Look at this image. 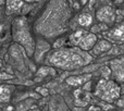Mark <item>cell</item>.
Masks as SVG:
<instances>
[{"mask_svg":"<svg viewBox=\"0 0 124 111\" xmlns=\"http://www.w3.org/2000/svg\"><path fill=\"white\" fill-rule=\"evenodd\" d=\"M72 11L66 0H49L34 24V32L44 38H54L68 31Z\"/></svg>","mask_w":124,"mask_h":111,"instance_id":"cell-1","label":"cell"},{"mask_svg":"<svg viewBox=\"0 0 124 111\" xmlns=\"http://www.w3.org/2000/svg\"><path fill=\"white\" fill-rule=\"evenodd\" d=\"M93 60L94 57L89 54V51L82 50L74 46L71 47L63 46L52 50L47 56L46 62L50 66L64 71H70L88 65L93 62Z\"/></svg>","mask_w":124,"mask_h":111,"instance_id":"cell-2","label":"cell"},{"mask_svg":"<svg viewBox=\"0 0 124 111\" xmlns=\"http://www.w3.org/2000/svg\"><path fill=\"white\" fill-rule=\"evenodd\" d=\"M11 35L14 43L20 45L25 50L27 56H33L35 50V40L32 34L30 24L25 16H19L13 20L11 24Z\"/></svg>","mask_w":124,"mask_h":111,"instance_id":"cell-3","label":"cell"},{"mask_svg":"<svg viewBox=\"0 0 124 111\" xmlns=\"http://www.w3.org/2000/svg\"><path fill=\"white\" fill-rule=\"evenodd\" d=\"M95 96L108 103L116 101L121 96V86L116 81L101 79L95 86Z\"/></svg>","mask_w":124,"mask_h":111,"instance_id":"cell-4","label":"cell"},{"mask_svg":"<svg viewBox=\"0 0 124 111\" xmlns=\"http://www.w3.org/2000/svg\"><path fill=\"white\" fill-rule=\"evenodd\" d=\"M97 40V35L87 30H76L68 38V43L70 46L78 47L79 49L85 51H90Z\"/></svg>","mask_w":124,"mask_h":111,"instance_id":"cell-5","label":"cell"},{"mask_svg":"<svg viewBox=\"0 0 124 111\" xmlns=\"http://www.w3.org/2000/svg\"><path fill=\"white\" fill-rule=\"evenodd\" d=\"M116 11L110 6H103L99 8L96 12V17L100 23H103L106 25H111L116 22Z\"/></svg>","mask_w":124,"mask_h":111,"instance_id":"cell-6","label":"cell"},{"mask_svg":"<svg viewBox=\"0 0 124 111\" xmlns=\"http://www.w3.org/2000/svg\"><path fill=\"white\" fill-rule=\"evenodd\" d=\"M105 38L112 43H124V23L116 24V26L105 32Z\"/></svg>","mask_w":124,"mask_h":111,"instance_id":"cell-7","label":"cell"},{"mask_svg":"<svg viewBox=\"0 0 124 111\" xmlns=\"http://www.w3.org/2000/svg\"><path fill=\"white\" fill-rule=\"evenodd\" d=\"M50 50V45L46 38L44 37H39L36 39V44H35V50H34V59L36 62H41L45 58V54H47Z\"/></svg>","mask_w":124,"mask_h":111,"instance_id":"cell-8","label":"cell"},{"mask_svg":"<svg viewBox=\"0 0 124 111\" xmlns=\"http://www.w3.org/2000/svg\"><path fill=\"white\" fill-rule=\"evenodd\" d=\"M112 48V44L111 41H109L108 39H98L96 41V44L94 45V47L92 48V55L93 57L94 56H99V55H102L105 52L109 51L110 49Z\"/></svg>","mask_w":124,"mask_h":111,"instance_id":"cell-9","label":"cell"},{"mask_svg":"<svg viewBox=\"0 0 124 111\" xmlns=\"http://www.w3.org/2000/svg\"><path fill=\"white\" fill-rule=\"evenodd\" d=\"M24 0H6V14L12 15L21 12L24 7Z\"/></svg>","mask_w":124,"mask_h":111,"instance_id":"cell-10","label":"cell"},{"mask_svg":"<svg viewBox=\"0 0 124 111\" xmlns=\"http://www.w3.org/2000/svg\"><path fill=\"white\" fill-rule=\"evenodd\" d=\"M111 72H113V75L119 81H124V59H116L111 61L110 64Z\"/></svg>","mask_w":124,"mask_h":111,"instance_id":"cell-11","label":"cell"},{"mask_svg":"<svg viewBox=\"0 0 124 111\" xmlns=\"http://www.w3.org/2000/svg\"><path fill=\"white\" fill-rule=\"evenodd\" d=\"M14 87L8 84H0V103H7L11 100Z\"/></svg>","mask_w":124,"mask_h":111,"instance_id":"cell-12","label":"cell"},{"mask_svg":"<svg viewBox=\"0 0 124 111\" xmlns=\"http://www.w3.org/2000/svg\"><path fill=\"white\" fill-rule=\"evenodd\" d=\"M92 75L90 74H86V75H75V76H71L69 79H66V83L71 86H82L85 83H87L90 79Z\"/></svg>","mask_w":124,"mask_h":111,"instance_id":"cell-13","label":"cell"},{"mask_svg":"<svg viewBox=\"0 0 124 111\" xmlns=\"http://www.w3.org/2000/svg\"><path fill=\"white\" fill-rule=\"evenodd\" d=\"M93 22H94L93 15L89 12H83L77 16V24L81 25L82 27H85V28L89 27V26H92Z\"/></svg>","mask_w":124,"mask_h":111,"instance_id":"cell-14","label":"cell"},{"mask_svg":"<svg viewBox=\"0 0 124 111\" xmlns=\"http://www.w3.org/2000/svg\"><path fill=\"white\" fill-rule=\"evenodd\" d=\"M107 30H108V25H106V24L100 23V22H99L98 25L93 26L92 30H90V32H93L95 34V33H99V32H102V31H105V32H106Z\"/></svg>","mask_w":124,"mask_h":111,"instance_id":"cell-15","label":"cell"},{"mask_svg":"<svg viewBox=\"0 0 124 111\" xmlns=\"http://www.w3.org/2000/svg\"><path fill=\"white\" fill-rule=\"evenodd\" d=\"M110 72H111V70H110L109 68H105L102 70V76L103 79H108V77L110 76Z\"/></svg>","mask_w":124,"mask_h":111,"instance_id":"cell-16","label":"cell"},{"mask_svg":"<svg viewBox=\"0 0 124 111\" xmlns=\"http://www.w3.org/2000/svg\"><path fill=\"white\" fill-rule=\"evenodd\" d=\"M12 79L10 74H7V73H0V79Z\"/></svg>","mask_w":124,"mask_h":111,"instance_id":"cell-17","label":"cell"},{"mask_svg":"<svg viewBox=\"0 0 124 111\" xmlns=\"http://www.w3.org/2000/svg\"><path fill=\"white\" fill-rule=\"evenodd\" d=\"M72 111H86L85 109H83V108H82V107H76V108H74V109H73Z\"/></svg>","mask_w":124,"mask_h":111,"instance_id":"cell-18","label":"cell"},{"mask_svg":"<svg viewBox=\"0 0 124 111\" xmlns=\"http://www.w3.org/2000/svg\"><path fill=\"white\" fill-rule=\"evenodd\" d=\"M25 2H27V3H33V2H39L40 0H24Z\"/></svg>","mask_w":124,"mask_h":111,"instance_id":"cell-19","label":"cell"},{"mask_svg":"<svg viewBox=\"0 0 124 111\" xmlns=\"http://www.w3.org/2000/svg\"><path fill=\"white\" fill-rule=\"evenodd\" d=\"M79 1H81V4H82V6H85V4L87 3L88 0H79Z\"/></svg>","mask_w":124,"mask_h":111,"instance_id":"cell-20","label":"cell"},{"mask_svg":"<svg viewBox=\"0 0 124 111\" xmlns=\"http://www.w3.org/2000/svg\"><path fill=\"white\" fill-rule=\"evenodd\" d=\"M2 28H3L2 27V25H0V34H1V32H2Z\"/></svg>","mask_w":124,"mask_h":111,"instance_id":"cell-21","label":"cell"}]
</instances>
